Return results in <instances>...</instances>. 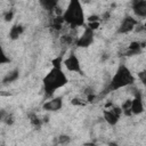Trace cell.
Returning <instances> with one entry per match:
<instances>
[{"instance_id": "2", "label": "cell", "mask_w": 146, "mask_h": 146, "mask_svg": "<svg viewBox=\"0 0 146 146\" xmlns=\"http://www.w3.org/2000/svg\"><path fill=\"white\" fill-rule=\"evenodd\" d=\"M64 23L68 24L70 26L76 29L80 26H86V17L82 5L78 0H72L68 2L67 8L62 15Z\"/></svg>"}, {"instance_id": "17", "label": "cell", "mask_w": 146, "mask_h": 146, "mask_svg": "<svg viewBox=\"0 0 146 146\" xmlns=\"http://www.w3.org/2000/svg\"><path fill=\"white\" fill-rule=\"evenodd\" d=\"M30 122L32 123V125H34V127H36V128H39L40 125H41V120L39 119V116L38 115H35V114H31L30 115Z\"/></svg>"}, {"instance_id": "23", "label": "cell", "mask_w": 146, "mask_h": 146, "mask_svg": "<svg viewBox=\"0 0 146 146\" xmlns=\"http://www.w3.org/2000/svg\"><path fill=\"white\" fill-rule=\"evenodd\" d=\"M145 74H146V73H145L144 71H143V72H140V73H138V76H139V79L141 80V82H143V83H145V82H146V78H145Z\"/></svg>"}, {"instance_id": "8", "label": "cell", "mask_w": 146, "mask_h": 146, "mask_svg": "<svg viewBox=\"0 0 146 146\" xmlns=\"http://www.w3.org/2000/svg\"><path fill=\"white\" fill-rule=\"evenodd\" d=\"M130 112L131 114H141L144 112V102H143V97L140 92H137L133 97V99H131V106H130Z\"/></svg>"}, {"instance_id": "10", "label": "cell", "mask_w": 146, "mask_h": 146, "mask_svg": "<svg viewBox=\"0 0 146 146\" xmlns=\"http://www.w3.org/2000/svg\"><path fill=\"white\" fill-rule=\"evenodd\" d=\"M132 9L133 13L138 17H146V1L145 0H135L132 1Z\"/></svg>"}, {"instance_id": "9", "label": "cell", "mask_w": 146, "mask_h": 146, "mask_svg": "<svg viewBox=\"0 0 146 146\" xmlns=\"http://www.w3.org/2000/svg\"><path fill=\"white\" fill-rule=\"evenodd\" d=\"M63 106V100H62V97H55L48 102H46L43 105H42V108L44 111H48V112H56L58 110H60Z\"/></svg>"}, {"instance_id": "4", "label": "cell", "mask_w": 146, "mask_h": 146, "mask_svg": "<svg viewBox=\"0 0 146 146\" xmlns=\"http://www.w3.org/2000/svg\"><path fill=\"white\" fill-rule=\"evenodd\" d=\"M121 113H122L121 108L119 106L114 105L113 103H107L105 108H104V111H103L104 119L110 125H115L119 122Z\"/></svg>"}, {"instance_id": "18", "label": "cell", "mask_w": 146, "mask_h": 146, "mask_svg": "<svg viewBox=\"0 0 146 146\" xmlns=\"http://www.w3.org/2000/svg\"><path fill=\"white\" fill-rule=\"evenodd\" d=\"M74 40H73V38L71 36V35H63L62 36V42L64 43V44H71L72 42H73Z\"/></svg>"}, {"instance_id": "6", "label": "cell", "mask_w": 146, "mask_h": 146, "mask_svg": "<svg viewBox=\"0 0 146 146\" xmlns=\"http://www.w3.org/2000/svg\"><path fill=\"white\" fill-rule=\"evenodd\" d=\"M94 36H95L94 35V31L88 29V27H84L83 33L75 41L76 47H79V48H87V47H89L94 42Z\"/></svg>"}, {"instance_id": "3", "label": "cell", "mask_w": 146, "mask_h": 146, "mask_svg": "<svg viewBox=\"0 0 146 146\" xmlns=\"http://www.w3.org/2000/svg\"><path fill=\"white\" fill-rule=\"evenodd\" d=\"M133 83H135V76H133V74L131 73V71L125 65L121 64L117 67V70L114 73V75L112 76L106 91L107 92H111V91H114V90H117V89H121V88L131 86Z\"/></svg>"}, {"instance_id": "14", "label": "cell", "mask_w": 146, "mask_h": 146, "mask_svg": "<svg viewBox=\"0 0 146 146\" xmlns=\"http://www.w3.org/2000/svg\"><path fill=\"white\" fill-rule=\"evenodd\" d=\"M40 5L42 6V8L43 9H46L47 11H49V13H52V11H55L56 9H57V5H58V2L55 0H42V1H40Z\"/></svg>"}, {"instance_id": "15", "label": "cell", "mask_w": 146, "mask_h": 146, "mask_svg": "<svg viewBox=\"0 0 146 146\" xmlns=\"http://www.w3.org/2000/svg\"><path fill=\"white\" fill-rule=\"evenodd\" d=\"M64 25V19L62 17V15H56L54 18H52V22H51V27L55 29L56 31H60L62 27Z\"/></svg>"}, {"instance_id": "22", "label": "cell", "mask_w": 146, "mask_h": 146, "mask_svg": "<svg viewBox=\"0 0 146 146\" xmlns=\"http://www.w3.org/2000/svg\"><path fill=\"white\" fill-rule=\"evenodd\" d=\"M7 114H8L7 111H5V110H0V122H3L5 117L7 116Z\"/></svg>"}, {"instance_id": "7", "label": "cell", "mask_w": 146, "mask_h": 146, "mask_svg": "<svg viewBox=\"0 0 146 146\" xmlns=\"http://www.w3.org/2000/svg\"><path fill=\"white\" fill-rule=\"evenodd\" d=\"M137 24H138V21L136 18H133L131 16H127L121 22V24H120V26L117 29V33H120V34L129 33V32H131L132 30L136 29Z\"/></svg>"}, {"instance_id": "19", "label": "cell", "mask_w": 146, "mask_h": 146, "mask_svg": "<svg viewBox=\"0 0 146 146\" xmlns=\"http://www.w3.org/2000/svg\"><path fill=\"white\" fill-rule=\"evenodd\" d=\"M70 141H71V138H70L68 136H60V137H59V140H58V143L62 144V145H66V144H68Z\"/></svg>"}, {"instance_id": "11", "label": "cell", "mask_w": 146, "mask_h": 146, "mask_svg": "<svg viewBox=\"0 0 146 146\" xmlns=\"http://www.w3.org/2000/svg\"><path fill=\"white\" fill-rule=\"evenodd\" d=\"M23 32H24L23 25H21V24H15V25H13V26L10 27V30H9V38H10L11 40H17V39L23 34Z\"/></svg>"}, {"instance_id": "5", "label": "cell", "mask_w": 146, "mask_h": 146, "mask_svg": "<svg viewBox=\"0 0 146 146\" xmlns=\"http://www.w3.org/2000/svg\"><path fill=\"white\" fill-rule=\"evenodd\" d=\"M63 65L66 67L67 71L70 72H76L79 74H82V70H81V64L80 60L78 58V56L75 54H71L68 55L64 60H63Z\"/></svg>"}, {"instance_id": "20", "label": "cell", "mask_w": 146, "mask_h": 146, "mask_svg": "<svg viewBox=\"0 0 146 146\" xmlns=\"http://www.w3.org/2000/svg\"><path fill=\"white\" fill-rule=\"evenodd\" d=\"M71 103H72L73 105H79V106H84V105H86V103L82 102V99H79V98H74V99H72Z\"/></svg>"}, {"instance_id": "1", "label": "cell", "mask_w": 146, "mask_h": 146, "mask_svg": "<svg viewBox=\"0 0 146 146\" xmlns=\"http://www.w3.org/2000/svg\"><path fill=\"white\" fill-rule=\"evenodd\" d=\"M67 82H68V79L66 74L63 72L62 67H52L42 79L43 90L48 97L52 96L56 90L66 86Z\"/></svg>"}, {"instance_id": "12", "label": "cell", "mask_w": 146, "mask_h": 146, "mask_svg": "<svg viewBox=\"0 0 146 146\" xmlns=\"http://www.w3.org/2000/svg\"><path fill=\"white\" fill-rule=\"evenodd\" d=\"M144 47V44L143 43H139V42H131L130 43V46L128 47V50H127V52H125V55L127 56H132V55H137V54H139L140 51H141V48Z\"/></svg>"}, {"instance_id": "21", "label": "cell", "mask_w": 146, "mask_h": 146, "mask_svg": "<svg viewBox=\"0 0 146 146\" xmlns=\"http://www.w3.org/2000/svg\"><path fill=\"white\" fill-rule=\"evenodd\" d=\"M13 16H14V11H13V10L7 11V13L5 14V21H7V22L11 21V19H13Z\"/></svg>"}, {"instance_id": "16", "label": "cell", "mask_w": 146, "mask_h": 146, "mask_svg": "<svg viewBox=\"0 0 146 146\" xmlns=\"http://www.w3.org/2000/svg\"><path fill=\"white\" fill-rule=\"evenodd\" d=\"M9 62H10V58L6 55V52H5L3 48H2V46L0 44V65L7 64V63H9Z\"/></svg>"}, {"instance_id": "13", "label": "cell", "mask_w": 146, "mask_h": 146, "mask_svg": "<svg viewBox=\"0 0 146 146\" xmlns=\"http://www.w3.org/2000/svg\"><path fill=\"white\" fill-rule=\"evenodd\" d=\"M18 76H19V72H18V70H13V71L8 72V73L3 76V79H2V83H3V84L11 83V82L16 81V80L18 79Z\"/></svg>"}]
</instances>
